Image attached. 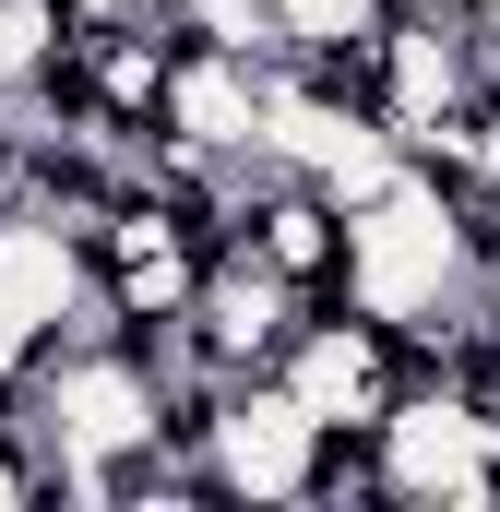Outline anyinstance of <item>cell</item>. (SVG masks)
<instances>
[{"mask_svg": "<svg viewBox=\"0 0 500 512\" xmlns=\"http://www.w3.org/2000/svg\"><path fill=\"white\" fill-rule=\"evenodd\" d=\"M274 382L298 393L322 429H381V405L417 382V358H405L393 322L346 310V298H310V310L286 322V346H274Z\"/></svg>", "mask_w": 500, "mask_h": 512, "instance_id": "1", "label": "cell"}, {"mask_svg": "<svg viewBox=\"0 0 500 512\" xmlns=\"http://www.w3.org/2000/svg\"><path fill=\"white\" fill-rule=\"evenodd\" d=\"M298 310H310V286H286L250 239H215V251H203V286H191V310L167 322V346H179L191 370L239 382V370H274V346H286Z\"/></svg>", "mask_w": 500, "mask_h": 512, "instance_id": "2", "label": "cell"}, {"mask_svg": "<svg viewBox=\"0 0 500 512\" xmlns=\"http://www.w3.org/2000/svg\"><path fill=\"white\" fill-rule=\"evenodd\" d=\"M310 405L274 382V370H239L215 382V417H203V477L215 501H298L310 489Z\"/></svg>", "mask_w": 500, "mask_h": 512, "instance_id": "3", "label": "cell"}, {"mask_svg": "<svg viewBox=\"0 0 500 512\" xmlns=\"http://www.w3.org/2000/svg\"><path fill=\"white\" fill-rule=\"evenodd\" d=\"M155 131L167 143H203V155H250L262 143V60L179 36L167 48V84H155Z\"/></svg>", "mask_w": 500, "mask_h": 512, "instance_id": "4", "label": "cell"}, {"mask_svg": "<svg viewBox=\"0 0 500 512\" xmlns=\"http://www.w3.org/2000/svg\"><path fill=\"white\" fill-rule=\"evenodd\" d=\"M0 298H12L36 334H60V322L96 298V262H84V239H60L36 203H12V215H0Z\"/></svg>", "mask_w": 500, "mask_h": 512, "instance_id": "5", "label": "cell"}, {"mask_svg": "<svg viewBox=\"0 0 500 512\" xmlns=\"http://www.w3.org/2000/svg\"><path fill=\"white\" fill-rule=\"evenodd\" d=\"M167 24H179V36H203V48L274 60V0H167Z\"/></svg>", "mask_w": 500, "mask_h": 512, "instance_id": "6", "label": "cell"}, {"mask_svg": "<svg viewBox=\"0 0 500 512\" xmlns=\"http://www.w3.org/2000/svg\"><path fill=\"white\" fill-rule=\"evenodd\" d=\"M24 501H60V477H48V441L12 417V393H0V512H24Z\"/></svg>", "mask_w": 500, "mask_h": 512, "instance_id": "7", "label": "cell"}, {"mask_svg": "<svg viewBox=\"0 0 500 512\" xmlns=\"http://www.w3.org/2000/svg\"><path fill=\"white\" fill-rule=\"evenodd\" d=\"M381 12H465V0H381Z\"/></svg>", "mask_w": 500, "mask_h": 512, "instance_id": "8", "label": "cell"}, {"mask_svg": "<svg viewBox=\"0 0 500 512\" xmlns=\"http://www.w3.org/2000/svg\"><path fill=\"white\" fill-rule=\"evenodd\" d=\"M84 12H155V0H84Z\"/></svg>", "mask_w": 500, "mask_h": 512, "instance_id": "9", "label": "cell"}]
</instances>
